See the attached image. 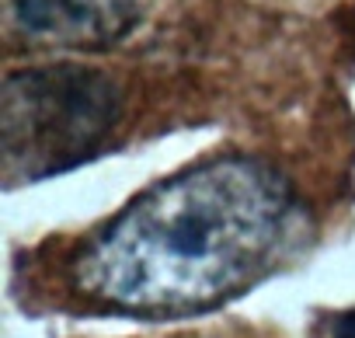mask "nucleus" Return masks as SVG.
<instances>
[{
	"mask_svg": "<svg viewBox=\"0 0 355 338\" xmlns=\"http://www.w3.org/2000/svg\"><path fill=\"white\" fill-rule=\"evenodd\" d=\"M293 189L268 164L216 157L136 196L70 265L80 296L143 317L209 310L251 289L282 255Z\"/></svg>",
	"mask_w": 355,
	"mask_h": 338,
	"instance_id": "obj_1",
	"label": "nucleus"
},
{
	"mask_svg": "<svg viewBox=\"0 0 355 338\" xmlns=\"http://www.w3.org/2000/svg\"><path fill=\"white\" fill-rule=\"evenodd\" d=\"M119 87L87 67L15 70L0 101L4 185L39 182L94 157L119 126Z\"/></svg>",
	"mask_w": 355,
	"mask_h": 338,
	"instance_id": "obj_2",
	"label": "nucleus"
},
{
	"mask_svg": "<svg viewBox=\"0 0 355 338\" xmlns=\"http://www.w3.org/2000/svg\"><path fill=\"white\" fill-rule=\"evenodd\" d=\"M150 0H4L11 35L42 49H101L125 39Z\"/></svg>",
	"mask_w": 355,
	"mask_h": 338,
	"instance_id": "obj_3",
	"label": "nucleus"
},
{
	"mask_svg": "<svg viewBox=\"0 0 355 338\" xmlns=\"http://www.w3.org/2000/svg\"><path fill=\"white\" fill-rule=\"evenodd\" d=\"M320 338H355V307L334 314V317L320 328Z\"/></svg>",
	"mask_w": 355,
	"mask_h": 338,
	"instance_id": "obj_4",
	"label": "nucleus"
}]
</instances>
